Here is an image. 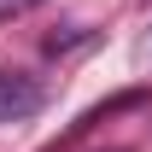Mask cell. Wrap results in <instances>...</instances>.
Returning a JSON list of instances; mask_svg holds the SVG:
<instances>
[{"mask_svg":"<svg viewBox=\"0 0 152 152\" xmlns=\"http://www.w3.org/2000/svg\"><path fill=\"white\" fill-rule=\"evenodd\" d=\"M41 111V82L35 76H0V123H23Z\"/></svg>","mask_w":152,"mask_h":152,"instance_id":"obj_1","label":"cell"}]
</instances>
